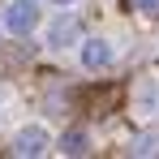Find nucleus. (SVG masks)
Listing matches in <instances>:
<instances>
[{
  "label": "nucleus",
  "mask_w": 159,
  "mask_h": 159,
  "mask_svg": "<svg viewBox=\"0 0 159 159\" xmlns=\"http://www.w3.org/2000/svg\"><path fill=\"white\" fill-rule=\"evenodd\" d=\"M34 26H39V4H34V0H13V4L4 9V30L30 34Z\"/></svg>",
  "instance_id": "f257e3e1"
},
{
  "label": "nucleus",
  "mask_w": 159,
  "mask_h": 159,
  "mask_svg": "<svg viewBox=\"0 0 159 159\" xmlns=\"http://www.w3.org/2000/svg\"><path fill=\"white\" fill-rule=\"evenodd\" d=\"M13 155L34 159V155H48V129L43 125H22L13 133Z\"/></svg>",
  "instance_id": "f03ea898"
},
{
  "label": "nucleus",
  "mask_w": 159,
  "mask_h": 159,
  "mask_svg": "<svg viewBox=\"0 0 159 159\" xmlns=\"http://www.w3.org/2000/svg\"><path fill=\"white\" fill-rule=\"evenodd\" d=\"M112 65V43L107 39H86L82 43V69H107Z\"/></svg>",
  "instance_id": "7ed1b4c3"
},
{
  "label": "nucleus",
  "mask_w": 159,
  "mask_h": 159,
  "mask_svg": "<svg viewBox=\"0 0 159 159\" xmlns=\"http://www.w3.org/2000/svg\"><path fill=\"white\" fill-rule=\"evenodd\" d=\"M73 34H78V22H73V17L65 13V17H56L52 26H48V43H52V48H65V43H69Z\"/></svg>",
  "instance_id": "20e7f679"
},
{
  "label": "nucleus",
  "mask_w": 159,
  "mask_h": 159,
  "mask_svg": "<svg viewBox=\"0 0 159 159\" xmlns=\"http://www.w3.org/2000/svg\"><path fill=\"white\" fill-rule=\"evenodd\" d=\"M86 151H90L86 129H69L65 138H60V155H86Z\"/></svg>",
  "instance_id": "39448f33"
},
{
  "label": "nucleus",
  "mask_w": 159,
  "mask_h": 159,
  "mask_svg": "<svg viewBox=\"0 0 159 159\" xmlns=\"http://www.w3.org/2000/svg\"><path fill=\"white\" fill-rule=\"evenodd\" d=\"M30 60V48H17V52H4L0 56V73H9V69H22Z\"/></svg>",
  "instance_id": "423d86ee"
},
{
  "label": "nucleus",
  "mask_w": 159,
  "mask_h": 159,
  "mask_svg": "<svg viewBox=\"0 0 159 159\" xmlns=\"http://www.w3.org/2000/svg\"><path fill=\"white\" fill-rule=\"evenodd\" d=\"M129 151H133V155H159V138H155V133H142V138H133Z\"/></svg>",
  "instance_id": "0eeeda50"
},
{
  "label": "nucleus",
  "mask_w": 159,
  "mask_h": 159,
  "mask_svg": "<svg viewBox=\"0 0 159 159\" xmlns=\"http://www.w3.org/2000/svg\"><path fill=\"white\" fill-rule=\"evenodd\" d=\"M155 103H159V86L155 82H142V86H138V107L146 112V107H155Z\"/></svg>",
  "instance_id": "6e6552de"
},
{
  "label": "nucleus",
  "mask_w": 159,
  "mask_h": 159,
  "mask_svg": "<svg viewBox=\"0 0 159 159\" xmlns=\"http://www.w3.org/2000/svg\"><path fill=\"white\" fill-rule=\"evenodd\" d=\"M129 4H138L142 17H155V22H159V0H129Z\"/></svg>",
  "instance_id": "1a4fd4ad"
},
{
  "label": "nucleus",
  "mask_w": 159,
  "mask_h": 159,
  "mask_svg": "<svg viewBox=\"0 0 159 159\" xmlns=\"http://www.w3.org/2000/svg\"><path fill=\"white\" fill-rule=\"evenodd\" d=\"M52 4H73V0H52Z\"/></svg>",
  "instance_id": "9d476101"
}]
</instances>
